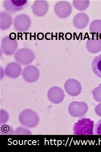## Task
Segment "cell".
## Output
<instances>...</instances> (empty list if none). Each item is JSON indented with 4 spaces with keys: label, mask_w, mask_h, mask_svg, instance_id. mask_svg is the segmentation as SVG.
Wrapping results in <instances>:
<instances>
[{
    "label": "cell",
    "mask_w": 101,
    "mask_h": 152,
    "mask_svg": "<svg viewBox=\"0 0 101 152\" xmlns=\"http://www.w3.org/2000/svg\"><path fill=\"white\" fill-rule=\"evenodd\" d=\"M93 134L101 135V119L97 122L94 127Z\"/></svg>",
    "instance_id": "cell-21"
},
{
    "label": "cell",
    "mask_w": 101,
    "mask_h": 152,
    "mask_svg": "<svg viewBox=\"0 0 101 152\" xmlns=\"http://www.w3.org/2000/svg\"><path fill=\"white\" fill-rule=\"evenodd\" d=\"M18 42L16 37L7 36L1 42V49L4 55L12 56L15 53L18 48Z\"/></svg>",
    "instance_id": "cell-3"
},
{
    "label": "cell",
    "mask_w": 101,
    "mask_h": 152,
    "mask_svg": "<svg viewBox=\"0 0 101 152\" xmlns=\"http://www.w3.org/2000/svg\"><path fill=\"white\" fill-rule=\"evenodd\" d=\"M92 67L94 74L101 78V54L94 58L92 63Z\"/></svg>",
    "instance_id": "cell-18"
},
{
    "label": "cell",
    "mask_w": 101,
    "mask_h": 152,
    "mask_svg": "<svg viewBox=\"0 0 101 152\" xmlns=\"http://www.w3.org/2000/svg\"><path fill=\"white\" fill-rule=\"evenodd\" d=\"M56 14L61 19L67 18L72 12V7L69 2L65 1H61L56 4L54 7Z\"/></svg>",
    "instance_id": "cell-8"
},
{
    "label": "cell",
    "mask_w": 101,
    "mask_h": 152,
    "mask_svg": "<svg viewBox=\"0 0 101 152\" xmlns=\"http://www.w3.org/2000/svg\"><path fill=\"white\" fill-rule=\"evenodd\" d=\"M89 110V107L83 102L74 101L71 102L68 107V112L71 116L79 118L84 116Z\"/></svg>",
    "instance_id": "cell-6"
},
{
    "label": "cell",
    "mask_w": 101,
    "mask_h": 152,
    "mask_svg": "<svg viewBox=\"0 0 101 152\" xmlns=\"http://www.w3.org/2000/svg\"><path fill=\"white\" fill-rule=\"evenodd\" d=\"M89 22V18L86 14L79 13L75 15L73 19V24L78 29L86 28Z\"/></svg>",
    "instance_id": "cell-14"
},
{
    "label": "cell",
    "mask_w": 101,
    "mask_h": 152,
    "mask_svg": "<svg viewBox=\"0 0 101 152\" xmlns=\"http://www.w3.org/2000/svg\"><path fill=\"white\" fill-rule=\"evenodd\" d=\"M15 58L17 63L23 65L30 64L34 60V52L27 48L19 49L15 54Z\"/></svg>",
    "instance_id": "cell-4"
},
{
    "label": "cell",
    "mask_w": 101,
    "mask_h": 152,
    "mask_svg": "<svg viewBox=\"0 0 101 152\" xmlns=\"http://www.w3.org/2000/svg\"><path fill=\"white\" fill-rule=\"evenodd\" d=\"M19 122L22 125L29 128H34L40 121L38 114L30 109L24 110L20 113Z\"/></svg>",
    "instance_id": "cell-1"
},
{
    "label": "cell",
    "mask_w": 101,
    "mask_h": 152,
    "mask_svg": "<svg viewBox=\"0 0 101 152\" xmlns=\"http://www.w3.org/2000/svg\"><path fill=\"white\" fill-rule=\"evenodd\" d=\"M49 9L48 3L45 0H37L32 6L33 14L37 17H43L46 14Z\"/></svg>",
    "instance_id": "cell-12"
},
{
    "label": "cell",
    "mask_w": 101,
    "mask_h": 152,
    "mask_svg": "<svg viewBox=\"0 0 101 152\" xmlns=\"http://www.w3.org/2000/svg\"><path fill=\"white\" fill-rule=\"evenodd\" d=\"M13 24L15 31L19 32H26L31 26V19L27 15H19L15 18Z\"/></svg>",
    "instance_id": "cell-5"
},
{
    "label": "cell",
    "mask_w": 101,
    "mask_h": 152,
    "mask_svg": "<svg viewBox=\"0 0 101 152\" xmlns=\"http://www.w3.org/2000/svg\"><path fill=\"white\" fill-rule=\"evenodd\" d=\"M73 6L78 10H85L89 7L90 1L89 0H74L72 1Z\"/></svg>",
    "instance_id": "cell-19"
},
{
    "label": "cell",
    "mask_w": 101,
    "mask_h": 152,
    "mask_svg": "<svg viewBox=\"0 0 101 152\" xmlns=\"http://www.w3.org/2000/svg\"><path fill=\"white\" fill-rule=\"evenodd\" d=\"M31 132L29 130L23 128H19L15 131V134H31Z\"/></svg>",
    "instance_id": "cell-22"
},
{
    "label": "cell",
    "mask_w": 101,
    "mask_h": 152,
    "mask_svg": "<svg viewBox=\"0 0 101 152\" xmlns=\"http://www.w3.org/2000/svg\"><path fill=\"white\" fill-rule=\"evenodd\" d=\"M4 73L9 77L16 78L22 74V67L19 63L16 62L10 63L5 67Z\"/></svg>",
    "instance_id": "cell-13"
},
{
    "label": "cell",
    "mask_w": 101,
    "mask_h": 152,
    "mask_svg": "<svg viewBox=\"0 0 101 152\" xmlns=\"http://www.w3.org/2000/svg\"><path fill=\"white\" fill-rule=\"evenodd\" d=\"M12 23V15L7 12H1L0 28L2 31H6L11 27Z\"/></svg>",
    "instance_id": "cell-16"
},
{
    "label": "cell",
    "mask_w": 101,
    "mask_h": 152,
    "mask_svg": "<svg viewBox=\"0 0 101 152\" xmlns=\"http://www.w3.org/2000/svg\"><path fill=\"white\" fill-rule=\"evenodd\" d=\"M89 30L93 37L101 39V20L93 21L90 26Z\"/></svg>",
    "instance_id": "cell-17"
},
{
    "label": "cell",
    "mask_w": 101,
    "mask_h": 152,
    "mask_svg": "<svg viewBox=\"0 0 101 152\" xmlns=\"http://www.w3.org/2000/svg\"><path fill=\"white\" fill-rule=\"evenodd\" d=\"M22 75L25 81L28 83H34L39 79L40 72L38 69L35 66H27L23 70Z\"/></svg>",
    "instance_id": "cell-9"
},
{
    "label": "cell",
    "mask_w": 101,
    "mask_h": 152,
    "mask_svg": "<svg viewBox=\"0 0 101 152\" xmlns=\"http://www.w3.org/2000/svg\"><path fill=\"white\" fill-rule=\"evenodd\" d=\"M95 112L98 116L101 117V102L95 107Z\"/></svg>",
    "instance_id": "cell-23"
},
{
    "label": "cell",
    "mask_w": 101,
    "mask_h": 152,
    "mask_svg": "<svg viewBox=\"0 0 101 152\" xmlns=\"http://www.w3.org/2000/svg\"><path fill=\"white\" fill-rule=\"evenodd\" d=\"M9 129H9H7V131H10V129ZM6 130L4 129V132H6Z\"/></svg>",
    "instance_id": "cell-24"
},
{
    "label": "cell",
    "mask_w": 101,
    "mask_h": 152,
    "mask_svg": "<svg viewBox=\"0 0 101 152\" xmlns=\"http://www.w3.org/2000/svg\"><path fill=\"white\" fill-rule=\"evenodd\" d=\"M27 0H5L4 8L6 12L14 13L25 9L28 4Z\"/></svg>",
    "instance_id": "cell-7"
},
{
    "label": "cell",
    "mask_w": 101,
    "mask_h": 152,
    "mask_svg": "<svg viewBox=\"0 0 101 152\" xmlns=\"http://www.w3.org/2000/svg\"><path fill=\"white\" fill-rule=\"evenodd\" d=\"M93 96L94 99L98 102H101V84L96 87L92 91Z\"/></svg>",
    "instance_id": "cell-20"
},
{
    "label": "cell",
    "mask_w": 101,
    "mask_h": 152,
    "mask_svg": "<svg viewBox=\"0 0 101 152\" xmlns=\"http://www.w3.org/2000/svg\"><path fill=\"white\" fill-rule=\"evenodd\" d=\"M48 97L52 103L59 104L64 100L65 93L61 88L57 86L53 87L48 90Z\"/></svg>",
    "instance_id": "cell-11"
},
{
    "label": "cell",
    "mask_w": 101,
    "mask_h": 152,
    "mask_svg": "<svg viewBox=\"0 0 101 152\" xmlns=\"http://www.w3.org/2000/svg\"><path fill=\"white\" fill-rule=\"evenodd\" d=\"M87 50L91 53H98L101 52V39L92 37L86 42Z\"/></svg>",
    "instance_id": "cell-15"
},
{
    "label": "cell",
    "mask_w": 101,
    "mask_h": 152,
    "mask_svg": "<svg viewBox=\"0 0 101 152\" xmlns=\"http://www.w3.org/2000/svg\"><path fill=\"white\" fill-rule=\"evenodd\" d=\"M64 88L67 93L71 96L75 97L81 94L82 86L80 82L74 79H69L64 85Z\"/></svg>",
    "instance_id": "cell-10"
},
{
    "label": "cell",
    "mask_w": 101,
    "mask_h": 152,
    "mask_svg": "<svg viewBox=\"0 0 101 152\" xmlns=\"http://www.w3.org/2000/svg\"><path fill=\"white\" fill-rule=\"evenodd\" d=\"M94 125V122L90 119H81L74 124L73 134L75 135H92Z\"/></svg>",
    "instance_id": "cell-2"
}]
</instances>
